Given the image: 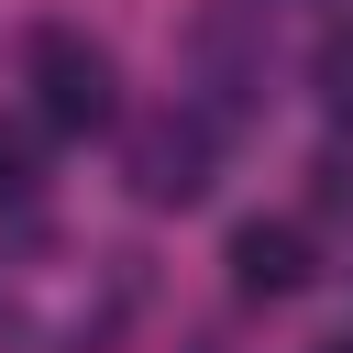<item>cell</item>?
I'll use <instances>...</instances> for the list:
<instances>
[{
  "instance_id": "cell-1",
  "label": "cell",
  "mask_w": 353,
  "mask_h": 353,
  "mask_svg": "<svg viewBox=\"0 0 353 353\" xmlns=\"http://www.w3.org/2000/svg\"><path fill=\"white\" fill-rule=\"evenodd\" d=\"M121 320H132V254H66V243L0 254V342H22V353H110Z\"/></svg>"
},
{
  "instance_id": "cell-2",
  "label": "cell",
  "mask_w": 353,
  "mask_h": 353,
  "mask_svg": "<svg viewBox=\"0 0 353 353\" xmlns=\"http://www.w3.org/2000/svg\"><path fill=\"white\" fill-rule=\"evenodd\" d=\"M22 88H33L44 132H99V121L121 110V66H110V44H88L77 22H33V44H22Z\"/></svg>"
},
{
  "instance_id": "cell-3",
  "label": "cell",
  "mask_w": 353,
  "mask_h": 353,
  "mask_svg": "<svg viewBox=\"0 0 353 353\" xmlns=\"http://www.w3.org/2000/svg\"><path fill=\"white\" fill-rule=\"evenodd\" d=\"M210 165H221V121H210V110H154V121H132V143H121V176H132L143 210H188V199L210 188Z\"/></svg>"
},
{
  "instance_id": "cell-4",
  "label": "cell",
  "mask_w": 353,
  "mask_h": 353,
  "mask_svg": "<svg viewBox=\"0 0 353 353\" xmlns=\"http://www.w3.org/2000/svg\"><path fill=\"white\" fill-rule=\"evenodd\" d=\"M232 298H298L309 287V232L298 221H232Z\"/></svg>"
},
{
  "instance_id": "cell-5",
  "label": "cell",
  "mask_w": 353,
  "mask_h": 353,
  "mask_svg": "<svg viewBox=\"0 0 353 353\" xmlns=\"http://www.w3.org/2000/svg\"><path fill=\"white\" fill-rule=\"evenodd\" d=\"M33 199H44V154H33V132H22V121H0V210H11V221H33Z\"/></svg>"
},
{
  "instance_id": "cell-6",
  "label": "cell",
  "mask_w": 353,
  "mask_h": 353,
  "mask_svg": "<svg viewBox=\"0 0 353 353\" xmlns=\"http://www.w3.org/2000/svg\"><path fill=\"white\" fill-rule=\"evenodd\" d=\"M309 88H320V110H331V121H353V22H331V33H320Z\"/></svg>"
}]
</instances>
